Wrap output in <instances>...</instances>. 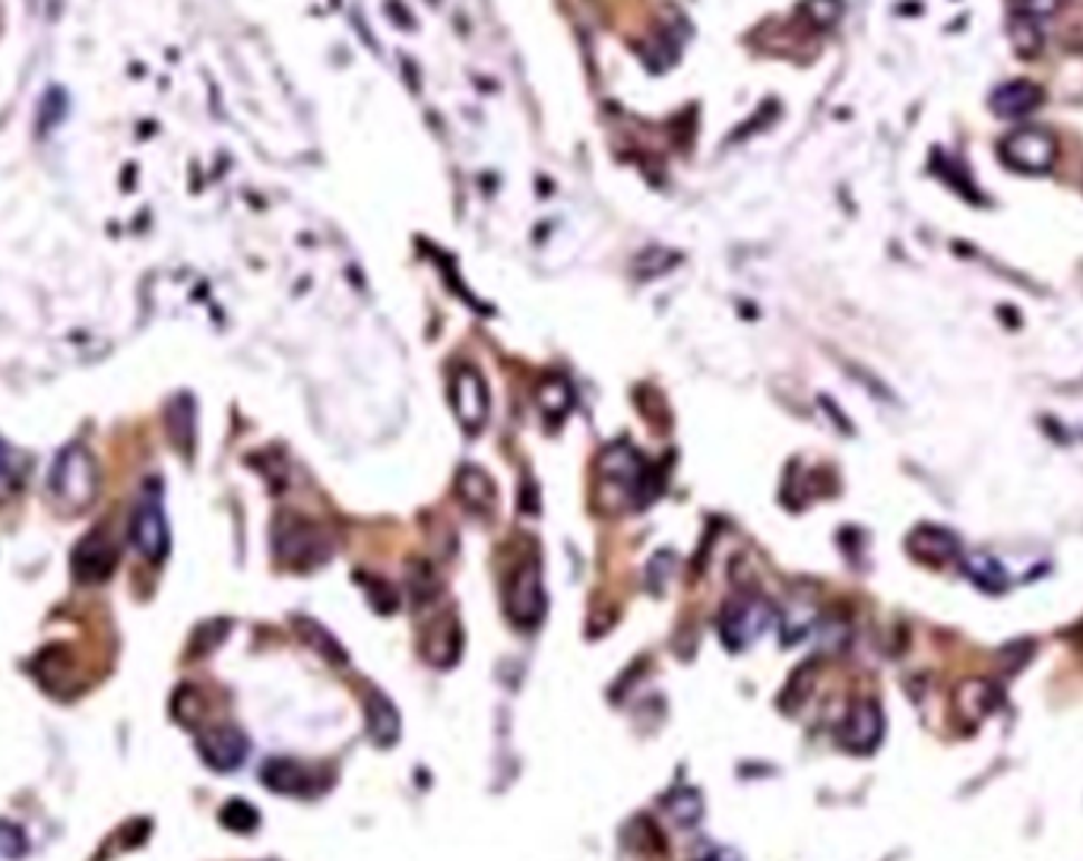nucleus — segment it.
Instances as JSON below:
<instances>
[{"instance_id": "30", "label": "nucleus", "mask_w": 1083, "mask_h": 861, "mask_svg": "<svg viewBox=\"0 0 1083 861\" xmlns=\"http://www.w3.org/2000/svg\"><path fill=\"white\" fill-rule=\"evenodd\" d=\"M672 263H679V254H669V251H662V247H650V251L641 257V266H646V270H643L646 276H653V273H665Z\"/></svg>"}, {"instance_id": "16", "label": "nucleus", "mask_w": 1083, "mask_h": 861, "mask_svg": "<svg viewBox=\"0 0 1083 861\" xmlns=\"http://www.w3.org/2000/svg\"><path fill=\"white\" fill-rule=\"evenodd\" d=\"M457 495H460V501L466 503L472 513H479V517H485V513L495 510V481L488 479L479 466H466V469H460V476H457Z\"/></svg>"}, {"instance_id": "27", "label": "nucleus", "mask_w": 1083, "mask_h": 861, "mask_svg": "<svg viewBox=\"0 0 1083 861\" xmlns=\"http://www.w3.org/2000/svg\"><path fill=\"white\" fill-rule=\"evenodd\" d=\"M802 10H804V17L814 22V26H821V29H830V26H837V22H840L842 0H804Z\"/></svg>"}, {"instance_id": "22", "label": "nucleus", "mask_w": 1083, "mask_h": 861, "mask_svg": "<svg viewBox=\"0 0 1083 861\" xmlns=\"http://www.w3.org/2000/svg\"><path fill=\"white\" fill-rule=\"evenodd\" d=\"M409 583H412L416 605H428V601L438 599V593H441V580H438V574L431 570L428 561H416L409 567Z\"/></svg>"}, {"instance_id": "13", "label": "nucleus", "mask_w": 1083, "mask_h": 861, "mask_svg": "<svg viewBox=\"0 0 1083 861\" xmlns=\"http://www.w3.org/2000/svg\"><path fill=\"white\" fill-rule=\"evenodd\" d=\"M1043 105V89L1030 80H1011L998 86L988 99V108L1002 120H1023Z\"/></svg>"}, {"instance_id": "11", "label": "nucleus", "mask_w": 1083, "mask_h": 861, "mask_svg": "<svg viewBox=\"0 0 1083 861\" xmlns=\"http://www.w3.org/2000/svg\"><path fill=\"white\" fill-rule=\"evenodd\" d=\"M261 782L276 795H318L321 789L330 785V776L318 780V773L308 770L304 763L289 761V757H273V761L263 763Z\"/></svg>"}, {"instance_id": "19", "label": "nucleus", "mask_w": 1083, "mask_h": 861, "mask_svg": "<svg viewBox=\"0 0 1083 861\" xmlns=\"http://www.w3.org/2000/svg\"><path fill=\"white\" fill-rule=\"evenodd\" d=\"M168 434H172V443L178 447L180 453L191 457V450H194V402H191V397H180V400L172 402Z\"/></svg>"}, {"instance_id": "28", "label": "nucleus", "mask_w": 1083, "mask_h": 861, "mask_svg": "<svg viewBox=\"0 0 1083 861\" xmlns=\"http://www.w3.org/2000/svg\"><path fill=\"white\" fill-rule=\"evenodd\" d=\"M26 852H29V842H26L22 826H17L13 821H0V855L17 861L22 859Z\"/></svg>"}, {"instance_id": "2", "label": "nucleus", "mask_w": 1083, "mask_h": 861, "mask_svg": "<svg viewBox=\"0 0 1083 861\" xmlns=\"http://www.w3.org/2000/svg\"><path fill=\"white\" fill-rule=\"evenodd\" d=\"M599 491H618V507H646L660 495V479L631 443H615L599 457Z\"/></svg>"}, {"instance_id": "3", "label": "nucleus", "mask_w": 1083, "mask_h": 861, "mask_svg": "<svg viewBox=\"0 0 1083 861\" xmlns=\"http://www.w3.org/2000/svg\"><path fill=\"white\" fill-rule=\"evenodd\" d=\"M273 555L289 570H314L330 561L333 539L318 522L299 513H280L273 522Z\"/></svg>"}, {"instance_id": "23", "label": "nucleus", "mask_w": 1083, "mask_h": 861, "mask_svg": "<svg viewBox=\"0 0 1083 861\" xmlns=\"http://www.w3.org/2000/svg\"><path fill=\"white\" fill-rule=\"evenodd\" d=\"M662 804H665V811L672 814V821L682 823V826H691V823L701 821L703 802L697 792H687V789H684V792H672V795H669Z\"/></svg>"}, {"instance_id": "12", "label": "nucleus", "mask_w": 1083, "mask_h": 861, "mask_svg": "<svg viewBox=\"0 0 1083 861\" xmlns=\"http://www.w3.org/2000/svg\"><path fill=\"white\" fill-rule=\"evenodd\" d=\"M421 656L431 662L435 668H453L460 662L462 627L453 608L425 627V634H421Z\"/></svg>"}, {"instance_id": "9", "label": "nucleus", "mask_w": 1083, "mask_h": 861, "mask_svg": "<svg viewBox=\"0 0 1083 861\" xmlns=\"http://www.w3.org/2000/svg\"><path fill=\"white\" fill-rule=\"evenodd\" d=\"M197 754H201V761L209 770L232 773V770H238L241 763L247 761L251 742H247V735L241 728H235V725H213V728H206V732L197 735Z\"/></svg>"}, {"instance_id": "18", "label": "nucleus", "mask_w": 1083, "mask_h": 861, "mask_svg": "<svg viewBox=\"0 0 1083 861\" xmlns=\"http://www.w3.org/2000/svg\"><path fill=\"white\" fill-rule=\"evenodd\" d=\"M570 405H574V390H570V383L564 381L562 374L545 378V383L539 387L542 415L552 421V424H558V421L570 412Z\"/></svg>"}, {"instance_id": "14", "label": "nucleus", "mask_w": 1083, "mask_h": 861, "mask_svg": "<svg viewBox=\"0 0 1083 861\" xmlns=\"http://www.w3.org/2000/svg\"><path fill=\"white\" fill-rule=\"evenodd\" d=\"M361 703H364V728H368L371 742L378 744V747L397 744V738H400V713H397V706L387 701L378 687H368Z\"/></svg>"}, {"instance_id": "26", "label": "nucleus", "mask_w": 1083, "mask_h": 861, "mask_svg": "<svg viewBox=\"0 0 1083 861\" xmlns=\"http://www.w3.org/2000/svg\"><path fill=\"white\" fill-rule=\"evenodd\" d=\"M228 627H232V624L225 622V618H216V622L203 624L201 630L194 634V643H191V656H206V653H213V649H216V646L225 640Z\"/></svg>"}, {"instance_id": "6", "label": "nucleus", "mask_w": 1083, "mask_h": 861, "mask_svg": "<svg viewBox=\"0 0 1083 861\" xmlns=\"http://www.w3.org/2000/svg\"><path fill=\"white\" fill-rule=\"evenodd\" d=\"M1002 159L1021 175H1045L1058 159V140L1045 127H1017L1002 140Z\"/></svg>"}, {"instance_id": "21", "label": "nucleus", "mask_w": 1083, "mask_h": 861, "mask_svg": "<svg viewBox=\"0 0 1083 861\" xmlns=\"http://www.w3.org/2000/svg\"><path fill=\"white\" fill-rule=\"evenodd\" d=\"M219 821L222 826L232 830V833H254V830L261 826V814H257V808H254L251 802H244V799H232V802L222 804Z\"/></svg>"}, {"instance_id": "5", "label": "nucleus", "mask_w": 1083, "mask_h": 861, "mask_svg": "<svg viewBox=\"0 0 1083 861\" xmlns=\"http://www.w3.org/2000/svg\"><path fill=\"white\" fill-rule=\"evenodd\" d=\"M773 622V608L761 599V596H735L722 605L720 618H716V630L720 640L729 649H744L761 637L763 630Z\"/></svg>"}, {"instance_id": "24", "label": "nucleus", "mask_w": 1083, "mask_h": 861, "mask_svg": "<svg viewBox=\"0 0 1083 861\" xmlns=\"http://www.w3.org/2000/svg\"><path fill=\"white\" fill-rule=\"evenodd\" d=\"M1011 39H1014V48L1021 51L1023 58H1030V55H1036L1043 48V32H1040V26H1036V20L1030 13H1017L1014 17V22H1011Z\"/></svg>"}, {"instance_id": "17", "label": "nucleus", "mask_w": 1083, "mask_h": 861, "mask_svg": "<svg viewBox=\"0 0 1083 861\" xmlns=\"http://www.w3.org/2000/svg\"><path fill=\"white\" fill-rule=\"evenodd\" d=\"M292 627L299 630L301 634V640L308 643L311 649H318L321 653L323 659L330 662V665H336V668H342V665H349V656H345V649L340 646V640L326 630V627H321L318 622H311V618H292Z\"/></svg>"}, {"instance_id": "7", "label": "nucleus", "mask_w": 1083, "mask_h": 861, "mask_svg": "<svg viewBox=\"0 0 1083 861\" xmlns=\"http://www.w3.org/2000/svg\"><path fill=\"white\" fill-rule=\"evenodd\" d=\"M127 536H130V545L140 551L146 561L162 564L168 558L172 551V532H168V522H165V510H162L159 495H146L134 513H130V522H127Z\"/></svg>"}, {"instance_id": "10", "label": "nucleus", "mask_w": 1083, "mask_h": 861, "mask_svg": "<svg viewBox=\"0 0 1083 861\" xmlns=\"http://www.w3.org/2000/svg\"><path fill=\"white\" fill-rule=\"evenodd\" d=\"M450 400H453V412L460 419L466 434H479L488 421V387L481 381V374L476 368H462L453 378L450 387Z\"/></svg>"}, {"instance_id": "1", "label": "nucleus", "mask_w": 1083, "mask_h": 861, "mask_svg": "<svg viewBox=\"0 0 1083 861\" xmlns=\"http://www.w3.org/2000/svg\"><path fill=\"white\" fill-rule=\"evenodd\" d=\"M48 491H51V501L60 513H70V517H77L96 503L99 469H96L92 453L82 443H70L60 450L51 472H48Z\"/></svg>"}, {"instance_id": "31", "label": "nucleus", "mask_w": 1083, "mask_h": 861, "mask_svg": "<svg viewBox=\"0 0 1083 861\" xmlns=\"http://www.w3.org/2000/svg\"><path fill=\"white\" fill-rule=\"evenodd\" d=\"M706 861H742V859H739V855H735L732 849H720V852H713V855H710Z\"/></svg>"}, {"instance_id": "8", "label": "nucleus", "mask_w": 1083, "mask_h": 861, "mask_svg": "<svg viewBox=\"0 0 1083 861\" xmlns=\"http://www.w3.org/2000/svg\"><path fill=\"white\" fill-rule=\"evenodd\" d=\"M118 545L108 539L101 529H92V532H86L74 545V551H70V574L82 586H96V583H105L118 570Z\"/></svg>"}, {"instance_id": "25", "label": "nucleus", "mask_w": 1083, "mask_h": 861, "mask_svg": "<svg viewBox=\"0 0 1083 861\" xmlns=\"http://www.w3.org/2000/svg\"><path fill=\"white\" fill-rule=\"evenodd\" d=\"M20 476H22L20 457H17L7 443H0V501H7V498L17 491Z\"/></svg>"}, {"instance_id": "15", "label": "nucleus", "mask_w": 1083, "mask_h": 861, "mask_svg": "<svg viewBox=\"0 0 1083 861\" xmlns=\"http://www.w3.org/2000/svg\"><path fill=\"white\" fill-rule=\"evenodd\" d=\"M881 738V716L871 703L852 706V713L840 725V742L852 751H868Z\"/></svg>"}, {"instance_id": "20", "label": "nucleus", "mask_w": 1083, "mask_h": 861, "mask_svg": "<svg viewBox=\"0 0 1083 861\" xmlns=\"http://www.w3.org/2000/svg\"><path fill=\"white\" fill-rule=\"evenodd\" d=\"M355 580L361 583L364 599H368V605H371L378 615H393V611L400 608V596H397V589L383 580V577H378V574H361L359 570Z\"/></svg>"}, {"instance_id": "29", "label": "nucleus", "mask_w": 1083, "mask_h": 861, "mask_svg": "<svg viewBox=\"0 0 1083 861\" xmlns=\"http://www.w3.org/2000/svg\"><path fill=\"white\" fill-rule=\"evenodd\" d=\"M172 710H175L178 722H184V725H194V722H197V716H201V710H203L201 694H197L194 687H180L178 694H175V701H172Z\"/></svg>"}, {"instance_id": "4", "label": "nucleus", "mask_w": 1083, "mask_h": 861, "mask_svg": "<svg viewBox=\"0 0 1083 861\" xmlns=\"http://www.w3.org/2000/svg\"><path fill=\"white\" fill-rule=\"evenodd\" d=\"M504 605H507L510 622L523 627V630H533V627L542 624V618H545V589H542V567L536 555H529L526 561L514 567L507 589H504Z\"/></svg>"}]
</instances>
